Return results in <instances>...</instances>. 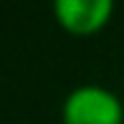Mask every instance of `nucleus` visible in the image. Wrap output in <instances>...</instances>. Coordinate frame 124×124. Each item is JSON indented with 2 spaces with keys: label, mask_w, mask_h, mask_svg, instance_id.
I'll return each mask as SVG.
<instances>
[{
  "label": "nucleus",
  "mask_w": 124,
  "mask_h": 124,
  "mask_svg": "<svg viewBox=\"0 0 124 124\" xmlns=\"http://www.w3.org/2000/svg\"><path fill=\"white\" fill-rule=\"evenodd\" d=\"M114 15L111 0H56L53 18L71 36H96Z\"/></svg>",
  "instance_id": "2"
},
{
  "label": "nucleus",
  "mask_w": 124,
  "mask_h": 124,
  "mask_svg": "<svg viewBox=\"0 0 124 124\" xmlns=\"http://www.w3.org/2000/svg\"><path fill=\"white\" fill-rule=\"evenodd\" d=\"M61 124H124V104L111 89L84 84L66 94Z\"/></svg>",
  "instance_id": "1"
}]
</instances>
